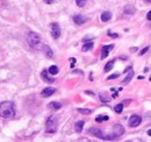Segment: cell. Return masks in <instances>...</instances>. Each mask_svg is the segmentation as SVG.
I'll use <instances>...</instances> for the list:
<instances>
[{
	"label": "cell",
	"instance_id": "obj_15",
	"mask_svg": "<svg viewBox=\"0 0 151 142\" xmlns=\"http://www.w3.org/2000/svg\"><path fill=\"white\" fill-rule=\"evenodd\" d=\"M112 19V13L109 12V11H106V12H104L102 14H101V21L102 22H107V21H109Z\"/></svg>",
	"mask_w": 151,
	"mask_h": 142
},
{
	"label": "cell",
	"instance_id": "obj_36",
	"mask_svg": "<svg viewBox=\"0 0 151 142\" xmlns=\"http://www.w3.org/2000/svg\"><path fill=\"white\" fill-rule=\"evenodd\" d=\"M148 135H149V136H151V129H149V131H148Z\"/></svg>",
	"mask_w": 151,
	"mask_h": 142
},
{
	"label": "cell",
	"instance_id": "obj_32",
	"mask_svg": "<svg viewBox=\"0 0 151 142\" xmlns=\"http://www.w3.org/2000/svg\"><path fill=\"white\" fill-rule=\"evenodd\" d=\"M128 142H142L140 139H134V140H130V141H128Z\"/></svg>",
	"mask_w": 151,
	"mask_h": 142
},
{
	"label": "cell",
	"instance_id": "obj_35",
	"mask_svg": "<svg viewBox=\"0 0 151 142\" xmlns=\"http://www.w3.org/2000/svg\"><path fill=\"white\" fill-rule=\"evenodd\" d=\"M117 96H119V94H117V92H115V93H114V94H113V98H116V97H117Z\"/></svg>",
	"mask_w": 151,
	"mask_h": 142
},
{
	"label": "cell",
	"instance_id": "obj_10",
	"mask_svg": "<svg viewBox=\"0 0 151 142\" xmlns=\"http://www.w3.org/2000/svg\"><path fill=\"white\" fill-rule=\"evenodd\" d=\"M41 78L47 82V83H54L55 82V78L54 77H50V74H49V71L48 70H43L42 72H41Z\"/></svg>",
	"mask_w": 151,
	"mask_h": 142
},
{
	"label": "cell",
	"instance_id": "obj_21",
	"mask_svg": "<svg viewBox=\"0 0 151 142\" xmlns=\"http://www.w3.org/2000/svg\"><path fill=\"white\" fill-rule=\"evenodd\" d=\"M93 42H90V43H85L84 44V47L81 48V51H84V52H86V51H88V50H91L92 48H93Z\"/></svg>",
	"mask_w": 151,
	"mask_h": 142
},
{
	"label": "cell",
	"instance_id": "obj_9",
	"mask_svg": "<svg viewBox=\"0 0 151 142\" xmlns=\"http://www.w3.org/2000/svg\"><path fill=\"white\" fill-rule=\"evenodd\" d=\"M55 92H56V88H55V87H51V86H49V87H45V88H43V90H42V92H41V94H42V97L47 98V97L53 96Z\"/></svg>",
	"mask_w": 151,
	"mask_h": 142
},
{
	"label": "cell",
	"instance_id": "obj_38",
	"mask_svg": "<svg viewBox=\"0 0 151 142\" xmlns=\"http://www.w3.org/2000/svg\"><path fill=\"white\" fill-rule=\"evenodd\" d=\"M150 80H151V77H150Z\"/></svg>",
	"mask_w": 151,
	"mask_h": 142
},
{
	"label": "cell",
	"instance_id": "obj_17",
	"mask_svg": "<svg viewBox=\"0 0 151 142\" xmlns=\"http://www.w3.org/2000/svg\"><path fill=\"white\" fill-rule=\"evenodd\" d=\"M48 71H49V74L50 75H53V76H55V75H57L58 74V68L56 66V65H51V66H50L49 69H48Z\"/></svg>",
	"mask_w": 151,
	"mask_h": 142
},
{
	"label": "cell",
	"instance_id": "obj_27",
	"mask_svg": "<svg viewBox=\"0 0 151 142\" xmlns=\"http://www.w3.org/2000/svg\"><path fill=\"white\" fill-rule=\"evenodd\" d=\"M148 50H149V47H145L144 49H142V50H141V52H140V55H141V56H142V55H144V54H145V52H146Z\"/></svg>",
	"mask_w": 151,
	"mask_h": 142
},
{
	"label": "cell",
	"instance_id": "obj_18",
	"mask_svg": "<svg viewBox=\"0 0 151 142\" xmlns=\"http://www.w3.org/2000/svg\"><path fill=\"white\" fill-rule=\"evenodd\" d=\"M114 63H115V60H112V61H109L106 65H105V72H108V71H110L112 69H113V66H114Z\"/></svg>",
	"mask_w": 151,
	"mask_h": 142
},
{
	"label": "cell",
	"instance_id": "obj_14",
	"mask_svg": "<svg viewBox=\"0 0 151 142\" xmlns=\"http://www.w3.org/2000/svg\"><path fill=\"white\" fill-rule=\"evenodd\" d=\"M84 125H85V121H84V120L77 121V122L75 123V131L78 132V133H80V132L82 131V128H84Z\"/></svg>",
	"mask_w": 151,
	"mask_h": 142
},
{
	"label": "cell",
	"instance_id": "obj_31",
	"mask_svg": "<svg viewBox=\"0 0 151 142\" xmlns=\"http://www.w3.org/2000/svg\"><path fill=\"white\" fill-rule=\"evenodd\" d=\"M146 19H148L149 21H151V11L148 13V15H146Z\"/></svg>",
	"mask_w": 151,
	"mask_h": 142
},
{
	"label": "cell",
	"instance_id": "obj_6",
	"mask_svg": "<svg viewBox=\"0 0 151 142\" xmlns=\"http://www.w3.org/2000/svg\"><path fill=\"white\" fill-rule=\"evenodd\" d=\"M50 29H51V35L55 40H57L61 36V27L57 22H53L50 25Z\"/></svg>",
	"mask_w": 151,
	"mask_h": 142
},
{
	"label": "cell",
	"instance_id": "obj_30",
	"mask_svg": "<svg viewBox=\"0 0 151 142\" xmlns=\"http://www.w3.org/2000/svg\"><path fill=\"white\" fill-rule=\"evenodd\" d=\"M70 61H71V65H70V66L73 68V66H75V63H76V58H71Z\"/></svg>",
	"mask_w": 151,
	"mask_h": 142
},
{
	"label": "cell",
	"instance_id": "obj_12",
	"mask_svg": "<svg viewBox=\"0 0 151 142\" xmlns=\"http://www.w3.org/2000/svg\"><path fill=\"white\" fill-rule=\"evenodd\" d=\"M42 51H43V54L48 57V58H53V56H54V52H53V50H51V48H50L49 46H47V44H43L42 46Z\"/></svg>",
	"mask_w": 151,
	"mask_h": 142
},
{
	"label": "cell",
	"instance_id": "obj_23",
	"mask_svg": "<svg viewBox=\"0 0 151 142\" xmlns=\"http://www.w3.org/2000/svg\"><path fill=\"white\" fill-rule=\"evenodd\" d=\"M109 118H108V115H98L96 118H95V121L96 122H104V121H107Z\"/></svg>",
	"mask_w": 151,
	"mask_h": 142
},
{
	"label": "cell",
	"instance_id": "obj_13",
	"mask_svg": "<svg viewBox=\"0 0 151 142\" xmlns=\"http://www.w3.org/2000/svg\"><path fill=\"white\" fill-rule=\"evenodd\" d=\"M134 77V71H132V69L131 68H129V72L127 74V76H126V78L122 80V83L121 84H123V85H126V84H128L130 80H131V78Z\"/></svg>",
	"mask_w": 151,
	"mask_h": 142
},
{
	"label": "cell",
	"instance_id": "obj_3",
	"mask_svg": "<svg viewBox=\"0 0 151 142\" xmlns=\"http://www.w3.org/2000/svg\"><path fill=\"white\" fill-rule=\"evenodd\" d=\"M58 128V119L56 115H50L45 121V132L48 134L56 133Z\"/></svg>",
	"mask_w": 151,
	"mask_h": 142
},
{
	"label": "cell",
	"instance_id": "obj_25",
	"mask_svg": "<svg viewBox=\"0 0 151 142\" xmlns=\"http://www.w3.org/2000/svg\"><path fill=\"white\" fill-rule=\"evenodd\" d=\"M86 3H87V0H76V4L79 7H84L86 5Z\"/></svg>",
	"mask_w": 151,
	"mask_h": 142
},
{
	"label": "cell",
	"instance_id": "obj_20",
	"mask_svg": "<svg viewBox=\"0 0 151 142\" xmlns=\"http://www.w3.org/2000/svg\"><path fill=\"white\" fill-rule=\"evenodd\" d=\"M134 13H135V7H134V6H126V8H124V14L131 15V14H134Z\"/></svg>",
	"mask_w": 151,
	"mask_h": 142
},
{
	"label": "cell",
	"instance_id": "obj_8",
	"mask_svg": "<svg viewBox=\"0 0 151 142\" xmlns=\"http://www.w3.org/2000/svg\"><path fill=\"white\" fill-rule=\"evenodd\" d=\"M87 21V17L85 16V15H81V14H76L75 16H73V22L76 23V25H78V26H81V25H84Z\"/></svg>",
	"mask_w": 151,
	"mask_h": 142
},
{
	"label": "cell",
	"instance_id": "obj_29",
	"mask_svg": "<svg viewBox=\"0 0 151 142\" xmlns=\"http://www.w3.org/2000/svg\"><path fill=\"white\" fill-rule=\"evenodd\" d=\"M55 1H57V0H44L45 4H53V3H55Z\"/></svg>",
	"mask_w": 151,
	"mask_h": 142
},
{
	"label": "cell",
	"instance_id": "obj_4",
	"mask_svg": "<svg viewBox=\"0 0 151 142\" xmlns=\"http://www.w3.org/2000/svg\"><path fill=\"white\" fill-rule=\"evenodd\" d=\"M88 133L91 135H94V136H96L99 139H101V140H106V141H114L115 140V137L112 134L110 135L105 134L102 129H99V128H90L88 129Z\"/></svg>",
	"mask_w": 151,
	"mask_h": 142
},
{
	"label": "cell",
	"instance_id": "obj_11",
	"mask_svg": "<svg viewBox=\"0 0 151 142\" xmlns=\"http://www.w3.org/2000/svg\"><path fill=\"white\" fill-rule=\"evenodd\" d=\"M114 48V44H108V46H104L102 47V51H101V60H105L108 54H109V51Z\"/></svg>",
	"mask_w": 151,
	"mask_h": 142
},
{
	"label": "cell",
	"instance_id": "obj_7",
	"mask_svg": "<svg viewBox=\"0 0 151 142\" xmlns=\"http://www.w3.org/2000/svg\"><path fill=\"white\" fill-rule=\"evenodd\" d=\"M141 122H142V118L140 115H136V114H134L129 118V127H137L141 125Z\"/></svg>",
	"mask_w": 151,
	"mask_h": 142
},
{
	"label": "cell",
	"instance_id": "obj_37",
	"mask_svg": "<svg viewBox=\"0 0 151 142\" xmlns=\"http://www.w3.org/2000/svg\"><path fill=\"white\" fill-rule=\"evenodd\" d=\"M146 1H148V3H151V0H146Z\"/></svg>",
	"mask_w": 151,
	"mask_h": 142
},
{
	"label": "cell",
	"instance_id": "obj_2",
	"mask_svg": "<svg viewBox=\"0 0 151 142\" xmlns=\"http://www.w3.org/2000/svg\"><path fill=\"white\" fill-rule=\"evenodd\" d=\"M27 42H28V44H29L33 49H41V48H42V44H41V36H40L37 33H35V31L28 33Z\"/></svg>",
	"mask_w": 151,
	"mask_h": 142
},
{
	"label": "cell",
	"instance_id": "obj_26",
	"mask_svg": "<svg viewBox=\"0 0 151 142\" xmlns=\"http://www.w3.org/2000/svg\"><path fill=\"white\" fill-rule=\"evenodd\" d=\"M119 76H120V74H119V72H115V74H113L112 76H108V77H107V79H108V80H112V79H115V78H117Z\"/></svg>",
	"mask_w": 151,
	"mask_h": 142
},
{
	"label": "cell",
	"instance_id": "obj_16",
	"mask_svg": "<svg viewBox=\"0 0 151 142\" xmlns=\"http://www.w3.org/2000/svg\"><path fill=\"white\" fill-rule=\"evenodd\" d=\"M49 107L53 109V110H55V111H57V110H59L62 107V104L58 102V101H53V102L49 104Z\"/></svg>",
	"mask_w": 151,
	"mask_h": 142
},
{
	"label": "cell",
	"instance_id": "obj_24",
	"mask_svg": "<svg viewBox=\"0 0 151 142\" xmlns=\"http://www.w3.org/2000/svg\"><path fill=\"white\" fill-rule=\"evenodd\" d=\"M78 112L81 113V114H91L92 110H88V109H78Z\"/></svg>",
	"mask_w": 151,
	"mask_h": 142
},
{
	"label": "cell",
	"instance_id": "obj_33",
	"mask_svg": "<svg viewBox=\"0 0 151 142\" xmlns=\"http://www.w3.org/2000/svg\"><path fill=\"white\" fill-rule=\"evenodd\" d=\"M75 74H80V75H82V71H80V70H75Z\"/></svg>",
	"mask_w": 151,
	"mask_h": 142
},
{
	"label": "cell",
	"instance_id": "obj_1",
	"mask_svg": "<svg viewBox=\"0 0 151 142\" xmlns=\"http://www.w3.org/2000/svg\"><path fill=\"white\" fill-rule=\"evenodd\" d=\"M15 115V105L13 101H3L0 104V117L4 119H12Z\"/></svg>",
	"mask_w": 151,
	"mask_h": 142
},
{
	"label": "cell",
	"instance_id": "obj_28",
	"mask_svg": "<svg viewBox=\"0 0 151 142\" xmlns=\"http://www.w3.org/2000/svg\"><path fill=\"white\" fill-rule=\"evenodd\" d=\"M108 35H109V36H112V38H119V34H114L112 31H108Z\"/></svg>",
	"mask_w": 151,
	"mask_h": 142
},
{
	"label": "cell",
	"instance_id": "obj_5",
	"mask_svg": "<svg viewBox=\"0 0 151 142\" xmlns=\"http://www.w3.org/2000/svg\"><path fill=\"white\" fill-rule=\"evenodd\" d=\"M123 133H124V127L122 125H120V123H116V125L113 126V134L112 135L115 139H117V137H120L121 135H123Z\"/></svg>",
	"mask_w": 151,
	"mask_h": 142
},
{
	"label": "cell",
	"instance_id": "obj_22",
	"mask_svg": "<svg viewBox=\"0 0 151 142\" xmlns=\"http://www.w3.org/2000/svg\"><path fill=\"white\" fill-rule=\"evenodd\" d=\"M115 112L117 113V114H120V113H122V111H123V102H120V104H117L116 106H115Z\"/></svg>",
	"mask_w": 151,
	"mask_h": 142
},
{
	"label": "cell",
	"instance_id": "obj_19",
	"mask_svg": "<svg viewBox=\"0 0 151 142\" xmlns=\"http://www.w3.org/2000/svg\"><path fill=\"white\" fill-rule=\"evenodd\" d=\"M99 98H100V100H101L102 102H109V100H110V98L106 93H104V92L99 93Z\"/></svg>",
	"mask_w": 151,
	"mask_h": 142
},
{
	"label": "cell",
	"instance_id": "obj_34",
	"mask_svg": "<svg viewBox=\"0 0 151 142\" xmlns=\"http://www.w3.org/2000/svg\"><path fill=\"white\" fill-rule=\"evenodd\" d=\"M85 93H87V94H91V96H93V94H94L92 91H85Z\"/></svg>",
	"mask_w": 151,
	"mask_h": 142
}]
</instances>
